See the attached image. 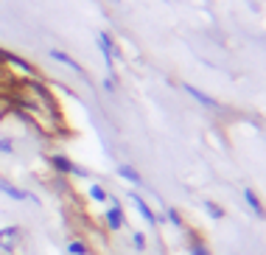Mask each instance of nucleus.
Wrapping results in <instances>:
<instances>
[{"instance_id":"obj_1","label":"nucleus","mask_w":266,"mask_h":255,"mask_svg":"<svg viewBox=\"0 0 266 255\" xmlns=\"http://www.w3.org/2000/svg\"><path fill=\"white\" fill-rule=\"evenodd\" d=\"M51 165L59 171V174H79V177H84V174H87L84 168H79L76 163H70V160L64 157V154H51Z\"/></svg>"},{"instance_id":"obj_2","label":"nucleus","mask_w":266,"mask_h":255,"mask_svg":"<svg viewBox=\"0 0 266 255\" xmlns=\"http://www.w3.org/2000/svg\"><path fill=\"white\" fill-rule=\"evenodd\" d=\"M17 239H20V227H3L0 230V250L11 255L17 247Z\"/></svg>"},{"instance_id":"obj_3","label":"nucleus","mask_w":266,"mask_h":255,"mask_svg":"<svg viewBox=\"0 0 266 255\" xmlns=\"http://www.w3.org/2000/svg\"><path fill=\"white\" fill-rule=\"evenodd\" d=\"M98 45H101V51L106 56V65L112 68V59L118 56V48H115V42H112V37H109V34H98Z\"/></svg>"},{"instance_id":"obj_4","label":"nucleus","mask_w":266,"mask_h":255,"mask_svg":"<svg viewBox=\"0 0 266 255\" xmlns=\"http://www.w3.org/2000/svg\"><path fill=\"white\" fill-rule=\"evenodd\" d=\"M0 191H3V194H9L11 199H17V202H23V199H34L28 191H23V188L11 185V182H6V180H0Z\"/></svg>"},{"instance_id":"obj_5","label":"nucleus","mask_w":266,"mask_h":255,"mask_svg":"<svg viewBox=\"0 0 266 255\" xmlns=\"http://www.w3.org/2000/svg\"><path fill=\"white\" fill-rule=\"evenodd\" d=\"M106 227H109V230H121L123 227V210L118 205L106 210Z\"/></svg>"},{"instance_id":"obj_6","label":"nucleus","mask_w":266,"mask_h":255,"mask_svg":"<svg viewBox=\"0 0 266 255\" xmlns=\"http://www.w3.org/2000/svg\"><path fill=\"white\" fill-rule=\"evenodd\" d=\"M51 56L56 59V62L68 65L70 70H76V73H79V76H84V70H81V65L76 62V59H70V56H68V53H64V51H56V48H53V51H51Z\"/></svg>"},{"instance_id":"obj_7","label":"nucleus","mask_w":266,"mask_h":255,"mask_svg":"<svg viewBox=\"0 0 266 255\" xmlns=\"http://www.w3.org/2000/svg\"><path fill=\"white\" fill-rule=\"evenodd\" d=\"M129 197H132V202H135V207H138V210H140V216H143V219H146V222H151V224H154V222H157V216H154V210H151V207H149V205H146V202H143V199H140V197H135V194H129Z\"/></svg>"},{"instance_id":"obj_8","label":"nucleus","mask_w":266,"mask_h":255,"mask_svg":"<svg viewBox=\"0 0 266 255\" xmlns=\"http://www.w3.org/2000/svg\"><path fill=\"white\" fill-rule=\"evenodd\" d=\"M244 199H247V205H250L252 207V210H255L258 213V216H266V210H263V205H261V199H258L255 197V191H250V188H247V191H244Z\"/></svg>"},{"instance_id":"obj_9","label":"nucleus","mask_w":266,"mask_h":255,"mask_svg":"<svg viewBox=\"0 0 266 255\" xmlns=\"http://www.w3.org/2000/svg\"><path fill=\"white\" fill-rule=\"evenodd\" d=\"M185 93H191V96L196 98L199 104H205V107H216V101H213L210 96H205L202 90H196V87H191V84H185Z\"/></svg>"},{"instance_id":"obj_10","label":"nucleus","mask_w":266,"mask_h":255,"mask_svg":"<svg viewBox=\"0 0 266 255\" xmlns=\"http://www.w3.org/2000/svg\"><path fill=\"white\" fill-rule=\"evenodd\" d=\"M118 174H121V177H126L129 182H135V185H140V182H143V180H140V174L132 168V165H121V168H118Z\"/></svg>"},{"instance_id":"obj_11","label":"nucleus","mask_w":266,"mask_h":255,"mask_svg":"<svg viewBox=\"0 0 266 255\" xmlns=\"http://www.w3.org/2000/svg\"><path fill=\"white\" fill-rule=\"evenodd\" d=\"M68 250L73 252V255H87V244H81V241H70Z\"/></svg>"},{"instance_id":"obj_12","label":"nucleus","mask_w":266,"mask_h":255,"mask_svg":"<svg viewBox=\"0 0 266 255\" xmlns=\"http://www.w3.org/2000/svg\"><path fill=\"white\" fill-rule=\"evenodd\" d=\"M90 197L96 199V202H104V199H106V191H104L101 185H93V188H90Z\"/></svg>"},{"instance_id":"obj_13","label":"nucleus","mask_w":266,"mask_h":255,"mask_svg":"<svg viewBox=\"0 0 266 255\" xmlns=\"http://www.w3.org/2000/svg\"><path fill=\"white\" fill-rule=\"evenodd\" d=\"M205 207H208V213H210V216L224 219V207H218V205H213V202H205Z\"/></svg>"},{"instance_id":"obj_14","label":"nucleus","mask_w":266,"mask_h":255,"mask_svg":"<svg viewBox=\"0 0 266 255\" xmlns=\"http://www.w3.org/2000/svg\"><path fill=\"white\" fill-rule=\"evenodd\" d=\"M0 152H3V154H11V152H14V143H11L9 138H0Z\"/></svg>"},{"instance_id":"obj_15","label":"nucleus","mask_w":266,"mask_h":255,"mask_svg":"<svg viewBox=\"0 0 266 255\" xmlns=\"http://www.w3.org/2000/svg\"><path fill=\"white\" fill-rule=\"evenodd\" d=\"M191 255H210V252L205 250V247L199 244V241H191Z\"/></svg>"},{"instance_id":"obj_16","label":"nucleus","mask_w":266,"mask_h":255,"mask_svg":"<svg viewBox=\"0 0 266 255\" xmlns=\"http://www.w3.org/2000/svg\"><path fill=\"white\" fill-rule=\"evenodd\" d=\"M168 219H171L174 224H182V219H180V213H176V210H168Z\"/></svg>"},{"instance_id":"obj_17","label":"nucleus","mask_w":266,"mask_h":255,"mask_svg":"<svg viewBox=\"0 0 266 255\" xmlns=\"http://www.w3.org/2000/svg\"><path fill=\"white\" fill-rule=\"evenodd\" d=\"M143 236H140V233H135V247H138V250H143Z\"/></svg>"}]
</instances>
